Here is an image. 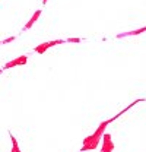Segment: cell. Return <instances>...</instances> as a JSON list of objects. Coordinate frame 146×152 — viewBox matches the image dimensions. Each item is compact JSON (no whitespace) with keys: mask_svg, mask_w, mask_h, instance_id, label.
Listing matches in <instances>:
<instances>
[{"mask_svg":"<svg viewBox=\"0 0 146 152\" xmlns=\"http://www.w3.org/2000/svg\"><path fill=\"white\" fill-rule=\"evenodd\" d=\"M115 118H117V117H112V118H110V120L102 121V123L98 126V129L92 133L91 136H88V137L83 140L82 151H92V149H96V148H98V145H99V142H101V137H102V134L105 133L107 126H108L111 121H114Z\"/></svg>","mask_w":146,"mask_h":152,"instance_id":"6da1fadb","label":"cell"},{"mask_svg":"<svg viewBox=\"0 0 146 152\" xmlns=\"http://www.w3.org/2000/svg\"><path fill=\"white\" fill-rule=\"evenodd\" d=\"M63 42H66V39H54V41H45V42H42V44H39V45H36L35 48H34V51L38 53V54H44L48 48H51V47H54V45H58V44H63Z\"/></svg>","mask_w":146,"mask_h":152,"instance_id":"7a4b0ae2","label":"cell"},{"mask_svg":"<svg viewBox=\"0 0 146 152\" xmlns=\"http://www.w3.org/2000/svg\"><path fill=\"white\" fill-rule=\"evenodd\" d=\"M26 61H28V57L26 56H19V57H16V58H13V60H10V61H7V63L3 66L1 70L12 69V67H16V66H23V64H26Z\"/></svg>","mask_w":146,"mask_h":152,"instance_id":"3957f363","label":"cell"},{"mask_svg":"<svg viewBox=\"0 0 146 152\" xmlns=\"http://www.w3.org/2000/svg\"><path fill=\"white\" fill-rule=\"evenodd\" d=\"M101 139H102V148H101V152H112L114 151V142H112V139H111V134L104 133Z\"/></svg>","mask_w":146,"mask_h":152,"instance_id":"277c9868","label":"cell"},{"mask_svg":"<svg viewBox=\"0 0 146 152\" xmlns=\"http://www.w3.org/2000/svg\"><path fill=\"white\" fill-rule=\"evenodd\" d=\"M39 16H41V10H36L35 13L32 15V18H31L29 20H28V22H26V25L23 26V29H22V31H28V29H31V26H32V25L35 23L36 20H38V18H39Z\"/></svg>","mask_w":146,"mask_h":152,"instance_id":"5b68a950","label":"cell"},{"mask_svg":"<svg viewBox=\"0 0 146 152\" xmlns=\"http://www.w3.org/2000/svg\"><path fill=\"white\" fill-rule=\"evenodd\" d=\"M145 26L143 28H140V29H136V31H131V32H126V34H120L118 37L123 38V37H130V35H139V34H143L145 32Z\"/></svg>","mask_w":146,"mask_h":152,"instance_id":"8992f818","label":"cell"},{"mask_svg":"<svg viewBox=\"0 0 146 152\" xmlns=\"http://www.w3.org/2000/svg\"><path fill=\"white\" fill-rule=\"evenodd\" d=\"M10 139H12V152H20L18 146V142H16V139L13 137V136H10Z\"/></svg>","mask_w":146,"mask_h":152,"instance_id":"52a82bcc","label":"cell"},{"mask_svg":"<svg viewBox=\"0 0 146 152\" xmlns=\"http://www.w3.org/2000/svg\"><path fill=\"white\" fill-rule=\"evenodd\" d=\"M79 41H82L80 38H67L66 39V42H79Z\"/></svg>","mask_w":146,"mask_h":152,"instance_id":"ba28073f","label":"cell"},{"mask_svg":"<svg viewBox=\"0 0 146 152\" xmlns=\"http://www.w3.org/2000/svg\"><path fill=\"white\" fill-rule=\"evenodd\" d=\"M13 39H15V37L6 38V39H4V41H1V42H0V44H7V42H12V41H13Z\"/></svg>","mask_w":146,"mask_h":152,"instance_id":"9c48e42d","label":"cell"},{"mask_svg":"<svg viewBox=\"0 0 146 152\" xmlns=\"http://www.w3.org/2000/svg\"><path fill=\"white\" fill-rule=\"evenodd\" d=\"M47 1H48V0H42V4L45 6V4H47Z\"/></svg>","mask_w":146,"mask_h":152,"instance_id":"30bf717a","label":"cell"},{"mask_svg":"<svg viewBox=\"0 0 146 152\" xmlns=\"http://www.w3.org/2000/svg\"><path fill=\"white\" fill-rule=\"evenodd\" d=\"M80 152H88V151H80Z\"/></svg>","mask_w":146,"mask_h":152,"instance_id":"8fae6325","label":"cell"},{"mask_svg":"<svg viewBox=\"0 0 146 152\" xmlns=\"http://www.w3.org/2000/svg\"><path fill=\"white\" fill-rule=\"evenodd\" d=\"M0 72H1V70H0Z\"/></svg>","mask_w":146,"mask_h":152,"instance_id":"7c38bea8","label":"cell"}]
</instances>
